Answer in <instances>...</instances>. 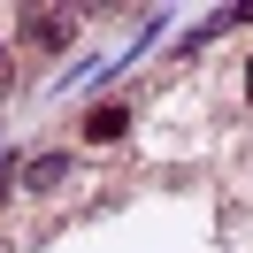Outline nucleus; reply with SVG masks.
<instances>
[{"instance_id":"39448f33","label":"nucleus","mask_w":253,"mask_h":253,"mask_svg":"<svg viewBox=\"0 0 253 253\" xmlns=\"http://www.w3.org/2000/svg\"><path fill=\"white\" fill-rule=\"evenodd\" d=\"M246 100H253V69H246Z\"/></svg>"},{"instance_id":"f03ea898","label":"nucleus","mask_w":253,"mask_h":253,"mask_svg":"<svg viewBox=\"0 0 253 253\" xmlns=\"http://www.w3.org/2000/svg\"><path fill=\"white\" fill-rule=\"evenodd\" d=\"M62 176H69V161H62V154H46V161H31V169H23V184H31V192H54Z\"/></svg>"},{"instance_id":"20e7f679","label":"nucleus","mask_w":253,"mask_h":253,"mask_svg":"<svg viewBox=\"0 0 253 253\" xmlns=\"http://www.w3.org/2000/svg\"><path fill=\"white\" fill-rule=\"evenodd\" d=\"M8 84H16V46L0 39V92H8Z\"/></svg>"},{"instance_id":"f257e3e1","label":"nucleus","mask_w":253,"mask_h":253,"mask_svg":"<svg viewBox=\"0 0 253 253\" xmlns=\"http://www.w3.org/2000/svg\"><path fill=\"white\" fill-rule=\"evenodd\" d=\"M23 46L31 54H62L69 39H77V16H69V8H23Z\"/></svg>"},{"instance_id":"7ed1b4c3","label":"nucleus","mask_w":253,"mask_h":253,"mask_svg":"<svg viewBox=\"0 0 253 253\" xmlns=\"http://www.w3.org/2000/svg\"><path fill=\"white\" fill-rule=\"evenodd\" d=\"M84 130H92V138H115V130H123V108H100V115H92Z\"/></svg>"}]
</instances>
